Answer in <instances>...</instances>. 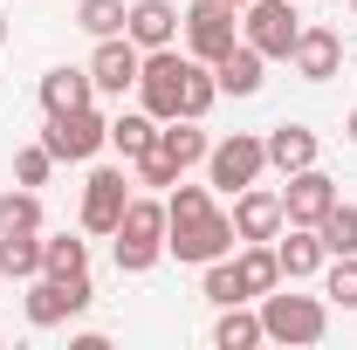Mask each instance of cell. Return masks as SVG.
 I'll return each mask as SVG.
<instances>
[{
	"label": "cell",
	"instance_id": "6da1fadb",
	"mask_svg": "<svg viewBox=\"0 0 357 350\" xmlns=\"http://www.w3.org/2000/svg\"><path fill=\"white\" fill-rule=\"evenodd\" d=\"M261 330L268 344H289V350L323 344L330 337V296H296V282H282L261 296Z\"/></svg>",
	"mask_w": 357,
	"mask_h": 350
},
{
	"label": "cell",
	"instance_id": "7a4b0ae2",
	"mask_svg": "<svg viewBox=\"0 0 357 350\" xmlns=\"http://www.w3.org/2000/svg\"><path fill=\"white\" fill-rule=\"evenodd\" d=\"M110 254H117V268L124 275H151V268L165 261V199H137L124 206V220H117V234H110Z\"/></svg>",
	"mask_w": 357,
	"mask_h": 350
},
{
	"label": "cell",
	"instance_id": "3957f363",
	"mask_svg": "<svg viewBox=\"0 0 357 350\" xmlns=\"http://www.w3.org/2000/svg\"><path fill=\"white\" fill-rule=\"evenodd\" d=\"M261 172H268V144H261V131H227V137H213V151H206V185H213L220 199L248 192Z\"/></svg>",
	"mask_w": 357,
	"mask_h": 350
},
{
	"label": "cell",
	"instance_id": "277c9868",
	"mask_svg": "<svg viewBox=\"0 0 357 350\" xmlns=\"http://www.w3.org/2000/svg\"><path fill=\"white\" fill-rule=\"evenodd\" d=\"M185 69H192V55L185 48H144V69H137V110H151L158 124L185 110Z\"/></svg>",
	"mask_w": 357,
	"mask_h": 350
},
{
	"label": "cell",
	"instance_id": "5b68a950",
	"mask_svg": "<svg viewBox=\"0 0 357 350\" xmlns=\"http://www.w3.org/2000/svg\"><path fill=\"white\" fill-rule=\"evenodd\" d=\"M42 144L55 165H89L103 144H110V117L96 110V103H83V110H55L42 124Z\"/></svg>",
	"mask_w": 357,
	"mask_h": 350
},
{
	"label": "cell",
	"instance_id": "8992f818",
	"mask_svg": "<svg viewBox=\"0 0 357 350\" xmlns=\"http://www.w3.org/2000/svg\"><path fill=\"white\" fill-rule=\"evenodd\" d=\"M165 254L185 261V268H206V261H220V254H234V213L206 206V213H192V220H172L165 227Z\"/></svg>",
	"mask_w": 357,
	"mask_h": 350
},
{
	"label": "cell",
	"instance_id": "52a82bcc",
	"mask_svg": "<svg viewBox=\"0 0 357 350\" xmlns=\"http://www.w3.org/2000/svg\"><path fill=\"white\" fill-rule=\"evenodd\" d=\"M28 296H21V316L35 323V330H55V323H69V316H83L96 303V289H89V275H35V282H21Z\"/></svg>",
	"mask_w": 357,
	"mask_h": 350
},
{
	"label": "cell",
	"instance_id": "ba28073f",
	"mask_svg": "<svg viewBox=\"0 0 357 350\" xmlns=\"http://www.w3.org/2000/svg\"><path fill=\"white\" fill-rule=\"evenodd\" d=\"M178 35H185V55L220 62L227 48L241 42V7H227V0H192V7L178 14Z\"/></svg>",
	"mask_w": 357,
	"mask_h": 350
},
{
	"label": "cell",
	"instance_id": "9c48e42d",
	"mask_svg": "<svg viewBox=\"0 0 357 350\" xmlns=\"http://www.w3.org/2000/svg\"><path fill=\"white\" fill-rule=\"evenodd\" d=\"M131 185L137 178H124V165H96L83 178V213H76V227L96 234V241H110L117 220H124V206H131Z\"/></svg>",
	"mask_w": 357,
	"mask_h": 350
},
{
	"label": "cell",
	"instance_id": "30bf717a",
	"mask_svg": "<svg viewBox=\"0 0 357 350\" xmlns=\"http://www.w3.org/2000/svg\"><path fill=\"white\" fill-rule=\"evenodd\" d=\"M296 35H303L296 0H248V7H241V42H255L268 62H289Z\"/></svg>",
	"mask_w": 357,
	"mask_h": 350
},
{
	"label": "cell",
	"instance_id": "8fae6325",
	"mask_svg": "<svg viewBox=\"0 0 357 350\" xmlns=\"http://www.w3.org/2000/svg\"><path fill=\"white\" fill-rule=\"evenodd\" d=\"M289 69H296L303 83L344 76V35H337L330 21H303V35H296V48H289Z\"/></svg>",
	"mask_w": 357,
	"mask_h": 350
},
{
	"label": "cell",
	"instance_id": "7c38bea8",
	"mask_svg": "<svg viewBox=\"0 0 357 350\" xmlns=\"http://www.w3.org/2000/svg\"><path fill=\"white\" fill-rule=\"evenodd\" d=\"M137 69H144V48H137L131 35H103L96 55H89V83H96V96H131Z\"/></svg>",
	"mask_w": 357,
	"mask_h": 350
},
{
	"label": "cell",
	"instance_id": "4fadbf2b",
	"mask_svg": "<svg viewBox=\"0 0 357 350\" xmlns=\"http://www.w3.org/2000/svg\"><path fill=\"white\" fill-rule=\"evenodd\" d=\"M337 199H344V192H337V178L323 172V165H303V172H289V185H282V213H289V227H316Z\"/></svg>",
	"mask_w": 357,
	"mask_h": 350
},
{
	"label": "cell",
	"instance_id": "5bb4252c",
	"mask_svg": "<svg viewBox=\"0 0 357 350\" xmlns=\"http://www.w3.org/2000/svg\"><path fill=\"white\" fill-rule=\"evenodd\" d=\"M289 227V213H282V192L275 185H248V192H234V241H275Z\"/></svg>",
	"mask_w": 357,
	"mask_h": 350
},
{
	"label": "cell",
	"instance_id": "9a60e30c",
	"mask_svg": "<svg viewBox=\"0 0 357 350\" xmlns=\"http://www.w3.org/2000/svg\"><path fill=\"white\" fill-rule=\"evenodd\" d=\"M275 261H282V282H316L323 261H330V248H323L316 227H282L275 234Z\"/></svg>",
	"mask_w": 357,
	"mask_h": 350
},
{
	"label": "cell",
	"instance_id": "2e32d148",
	"mask_svg": "<svg viewBox=\"0 0 357 350\" xmlns=\"http://www.w3.org/2000/svg\"><path fill=\"white\" fill-rule=\"evenodd\" d=\"M213 83H220V96H261V83H268V55L255 42H234L213 62Z\"/></svg>",
	"mask_w": 357,
	"mask_h": 350
},
{
	"label": "cell",
	"instance_id": "e0dca14e",
	"mask_svg": "<svg viewBox=\"0 0 357 350\" xmlns=\"http://www.w3.org/2000/svg\"><path fill=\"white\" fill-rule=\"evenodd\" d=\"M124 35L137 48H172L178 42V7L172 0H131L124 7Z\"/></svg>",
	"mask_w": 357,
	"mask_h": 350
},
{
	"label": "cell",
	"instance_id": "ac0fdd59",
	"mask_svg": "<svg viewBox=\"0 0 357 350\" xmlns=\"http://www.w3.org/2000/svg\"><path fill=\"white\" fill-rule=\"evenodd\" d=\"M261 144H268V172H303V165H316V131L310 124H275V131H261Z\"/></svg>",
	"mask_w": 357,
	"mask_h": 350
},
{
	"label": "cell",
	"instance_id": "d6986e66",
	"mask_svg": "<svg viewBox=\"0 0 357 350\" xmlns=\"http://www.w3.org/2000/svg\"><path fill=\"white\" fill-rule=\"evenodd\" d=\"M158 151L172 158L178 172H192V165H206L213 137H206V124H199V117H165V124H158Z\"/></svg>",
	"mask_w": 357,
	"mask_h": 350
},
{
	"label": "cell",
	"instance_id": "ffe728a7",
	"mask_svg": "<svg viewBox=\"0 0 357 350\" xmlns=\"http://www.w3.org/2000/svg\"><path fill=\"white\" fill-rule=\"evenodd\" d=\"M35 96H42V110L55 117V110H83V103H96V83H89V69H69V62H62V69L42 76Z\"/></svg>",
	"mask_w": 357,
	"mask_h": 350
},
{
	"label": "cell",
	"instance_id": "44dd1931",
	"mask_svg": "<svg viewBox=\"0 0 357 350\" xmlns=\"http://www.w3.org/2000/svg\"><path fill=\"white\" fill-rule=\"evenodd\" d=\"M151 144H158V117H151V110H117V117H110V151H117L124 165L144 158Z\"/></svg>",
	"mask_w": 357,
	"mask_h": 350
},
{
	"label": "cell",
	"instance_id": "7402d4cb",
	"mask_svg": "<svg viewBox=\"0 0 357 350\" xmlns=\"http://www.w3.org/2000/svg\"><path fill=\"white\" fill-rule=\"evenodd\" d=\"M268 344V330H261V309H248V303H227L220 309V323H213V350H255Z\"/></svg>",
	"mask_w": 357,
	"mask_h": 350
},
{
	"label": "cell",
	"instance_id": "603a6c76",
	"mask_svg": "<svg viewBox=\"0 0 357 350\" xmlns=\"http://www.w3.org/2000/svg\"><path fill=\"white\" fill-rule=\"evenodd\" d=\"M241 282H248V296L261 303L268 289H282V261H275V241H241Z\"/></svg>",
	"mask_w": 357,
	"mask_h": 350
},
{
	"label": "cell",
	"instance_id": "cb8c5ba5",
	"mask_svg": "<svg viewBox=\"0 0 357 350\" xmlns=\"http://www.w3.org/2000/svg\"><path fill=\"white\" fill-rule=\"evenodd\" d=\"M199 296H206L213 309H227V303H255V296H248V282H241V261H234V254H220V261L199 268Z\"/></svg>",
	"mask_w": 357,
	"mask_h": 350
},
{
	"label": "cell",
	"instance_id": "d4e9b609",
	"mask_svg": "<svg viewBox=\"0 0 357 350\" xmlns=\"http://www.w3.org/2000/svg\"><path fill=\"white\" fill-rule=\"evenodd\" d=\"M42 275V234H0V282H35Z\"/></svg>",
	"mask_w": 357,
	"mask_h": 350
},
{
	"label": "cell",
	"instance_id": "484cf974",
	"mask_svg": "<svg viewBox=\"0 0 357 350\" xmlns=\"http://www.w3.org/2000/svg\"><path fill=\"white\" fill-rule=\"evenodd\" d=\"M0 234H42V192L35 185H7L0 192Z\"/></svg>",
	"mask_w": 357,
	"mask_h": 350
},
{
	"label": "cell",
	"instance_id": "4316f807",
	"mask_svg": "<svg viewBox=\"0 0 357 350\" xmlns=\"http://www.w3.org/2000/svg\"><path fill=\"white\" fill-rule=\"evenodd\" d=\"M42 275H89V241H76V234H42Z\"/></svg>",
	"mask_w": 357,
	"mask_h": 350
},
{
	"label": "cell",
	"instance_id": "83f0119b",
	"mask_svg": "<svg viewBox=\"0 0 357 350\" xmlns=\"http://www.w3.org/2000/svg\"><path fill=\"white\" fill-rule=\"evenodd\" d=\"M316 234H323L330 254H357V206H351V199H337L330 213L316 220Z\"/></svg>",
	"mask_w": 357,
	"mask_h": 350
},
{
	"label": "cell",
	"instance_id": "f1b7e54d",
	"mask_svg": "<svg viewBox=\"0 0 357 350\" xmlns=\"http://www.w3.org/2000/svg\"><path fill=\"white\" fill-rule=\"evenodd\" d=\"M213 103H220L213 62H199V55H192V69H185V110H178V117H199V124H206V110H213Z\"/></svg>",
	"mask_w": 357,
	"mask_h": 350
},
{
	"label": "cell",
	"instance_id": "f546056e",
	"mask_svg": "<svg viewBox=\"0 0 357 350\" xmlns=\"http://www.w3.org/2000/svg\"><path fill=\"white\" fill-rule=\"evenodd\" d=\"M76 28H83L89 42L124 35V0H76Z\"/></svg>",
	"mask_w": 357,
	"mask_h": 350
},
{
	"label": "cell",
	"instance_id": "4dcf8cb0",
	"mask_svg": "<svg viewBox=\"0 0 357 350\" xmlns=\"http://www.w3.org/2000/svg\"><path fill=\"white\" fill-rule=\"evenodd\" d=\"M323 296H330V309H357V254L323 261Z\"/></svg>",
	"mask_w": 357,
	"mask_h": 350
},
{
	"label": "cell",
	"instance_id": "1f68e13d",
	"mask_svg": "<svg viewBox=\"0 0 357 350\" xmlns=\"http://www.w3.org/2000/svg\"><path fill=\"white\" fill-rule=\"evenodd\" d=\"M213 199H220L213 185H185V178H178L172 192H165V227H172V220H192V213H206Z\"/></svg>",
	"mask_w": 357,
	"mask_h": 350
},
{
	"label": "cell",
	"instance_id": "d6a6232c",
	"mask_svg": "<svg viewBox=\"0 0 357 350\" xmlns=\"http://www.w3.org/2000/svg\"><path fill=\"white\" fill-rule=\"evenodd\" d=\"M131 172H137V185H151V192H172L178 178H185V172H178V165H172V158L158 151V144H151L144 158H131Z\"/></svg>",
	"mask_w": 357,
	"mask_h": 350
},
{
	"label": "cell",
	"instance_id": "836d02e7",
	"mask_svg": "<svg viewBox=\"0 0 357 350\" xmlns=\"http://www.w3.org/2000/svg\"><path fill=\"white\" fill-rule=\"evenodd\" d=\"M48 172H55V158H48V144L35 137V144L14 158V185H48Z\"/></svg>",
	"mask_w": 357,
	"mask_h": 350
},
{
	"label": "cell",
	"instance_id": "e575fe53",
	"mask_svg": "<svg viewBox=\"0 0 357 350\" xmlns=\"http://www.w3.org/2000/svg\"><path fill=\"white\" fill-rule=\"evenodd\" d=\"M344 131H351V144H357V110H351V117H344Z\"/></svg>",
	"mask_w": 357,
	"mask_h": 350
},
{
	"label": "cell",
	"instance_id": "d590c367",
	"mask_svg": "<svg viewBox=\"0 0 357 350\" xmlns=\"http://www.w3.org/2000/svg\"><path fill=\"white\" fill-rule=\"evenodd\" d=\"M0 48H7V14H0Z\"/></svg>",
	"mask_w": 357,
	"mask_h": 350
},
{
	"label": "cell",
	"instance_id": "8d00e7d4",
	"mask_svg": "<svg viewBox=\"0 0 357 350\" xmlns=\"http://www.w3.org/2000/svg\"><path fill=\"white\" fill-rule=\"evenodd\" d=\"M227 7H248V0H227Z\"/></svg>",
	"mask_w": 357,
	"mask_h": 350
},
{
	"label": "cell",
	"instance_id": "74e56055",
	"mask_svg": "<svg viewBox=\"0 0 357 350\" xmlns=\"http://www.w3.org/2000/svg\"><path fill=\"white\" fill-rule=\"evenodd\" d=\"M351 14H357V0H351Z\"/></svg>",
	"mask_w": 357,
	"mask_h": 350
},
{
	"label": "cell",
	"instance_id": "f35d334b",
	"mask_svg": "<svg viewBox=\"0 0 357 350\" xmlns=\"http://www.w3.org/2000/svg\"><path fill=\"white\" fill-rule=\"evenodd\" d=\"M296 7H303V0H296Z\"/></svg>",
	"mask_w": 357,
	"mask_h": 350
}]
</instances>
